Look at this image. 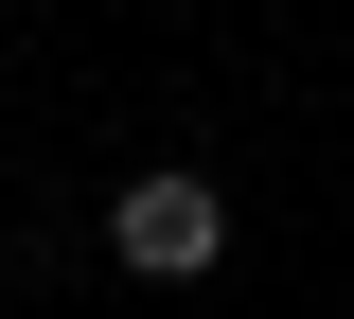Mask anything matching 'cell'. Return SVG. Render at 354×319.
Masks as SVG:
<instances>
[{"mask_svg":"<svg viewBox=\"0 0 354 319\" xmlns=\"http://www.w3.org/2000/svg\"><path fill=\"white\" fill-rule=\"evenodd\" d=\"M106 266L124 284H213L230 266V195L195 178V160H142V178L106 195Z\"/></svg>","mask_w":354,"mask_h":319,"instance_id":"1","label":"cell"}]
</instances>
